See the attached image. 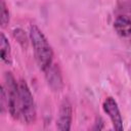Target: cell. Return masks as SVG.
Masks as SVG:
<instances>
[{
    "mask_svg": "<svg viewBox=\"0 0 131 131\" xmlns=\"http://www.w3.org/2000/svg\"><path fill=\"white\" fill-rule=\"evenodd\" d=\"M30 39L33 45L37 64L43 72H45L52 64L53 51L51 46L45 35L36 25H32L30 27Z\"/></svg>",
    "mask_w": 131,
    "mask_h": 131,
    "instance_id": "obj_1",
    "label": "cell"
},
{
    "mask_svg": "<svg viewBox=\"0 0 131 131\" xmlns=\"http://www.w3.org/2000/svg\"><path fill=\"white\" fill-rule=\"evenodd\" d=\"M19 87V110L20 117L27 124H32L36 120V107L32 92L26 83L21 80L18 83Z\"/></svg>",
    "mask_w": 131,
    "mask_h": 131,
    "instance_id": "obj_2",
    "label": "cell"
},
{
    "mask_svg": "<svg viewBox=\"0 0 131 131\" xmlns=\"http://www.w3.org/2000/svg\"><path fill=\"white\" fill-rule=\"evenodd\" d=\"M5 89L8 98V110L13 119L20 117L19 110V87L11 73L5 74Z\"/></svg>",
    "mask_w": 131,
    "mask_h": 131,
    "instance_id": "obj_3",
    "label": "cell"
},
{
    "mask_svg": "<svg viewBox=\"0 0 131 131\" xmlns=\"http://www.w3.org/2000/svg\"><path fill=\"white\" fill-rule=\"evenodd\" d=\"M104 113L110 117L113 126L116 130H123V120L122 116L119 110V106L116 102V100L113 97H107L104 99L103 104H102Z\"/></svg>",
    "mask_w": 131,
    "mask_h": 131,
    "instance_id": "obj_4",
    "label": "cell"
},
{
    "mask_svg": "<svg viewBox=\"0 0 131 131\" xmlns=\"http://www.w3.org/2000/svg\"><path fill=\"white\" fill-rule=\"evenodd\" d=\"M72 104L68 98H64L60 104L57 119V129L60 131H68L71 129L72 124Z\"/></svg>",
    "mask_w": 131,
    "mask_h": 131,
    "instance_id": "obj_5",
    "label": "cell"
},
{
    "mask_svg": "<svg viewBox=\"0 0 131 131\" xmlns=\"http://www.w3.org/2000/svg\"><path fill=\"white\" fill-rule=\"evenodd\" d=\"M45 73H46L48 85L54 91H59L62 87V79H61V75L58 70V67H56V64H51L45 71Z\"/></svg>",
    "mask_w": 131,
    "mask_h": 131,
    "instance_id": "obj_6",
    "label": "cell"
},
{
    "mask_svg": "<svg viewBox=\"0 0 131 131\" xmlns=\"http://www.w3.org/2000/svg\"><path fill=\"white\" fill-rule=\"evenodd\" d=\"M114 28L117 34L121 37L131 35V17L128 15H119L114 23Z\"/></svg>",
    "mask_w": 131,
    "mask_h": 131,
    "instance_id": "obj_7",
    "label": "cell"
},
{
    "mask_svg": "<svg viewBox=\"0 0 131 131\" xmlns=\"http://www.w3.org/2000/svg\"><path fill=\"white\" fill-rule=\"evenodd\" d=\"M0 52H1V59L7 64H11L12 56H11L10 44L3 33H1L0 35Z\"/></svg>",
    "mask_w": 131,
    "mask_h": 131,
    "instance_id": "obj_8",
    "label": "cell"
},
{
    "mask_svg": "<svg viewBox=\"0 0 131 131\" xmlns=\"http://www.w3.org/2000/svg\"><path fill=\"white\" fill-rule=\"evenodd\" d=\"M1 26L2 27H6V25L9 23V11L8 8L4 2V0H1Z\"/></svg>",
    "mask_w": 131,
    "mask_h": 131,
    "instance_id": "obj_9",
    "label": "cell"
},
{
    "mask_svg": "<svg viewBox=\"0 0 131 131\" xmlns=\"http://www.w3.org/2000/svg\"><path fill=\"white\" fill-rule=\"evenodd\" d=\"M6 107L8 108V98H7L5 86H2L1 88V112L4 113Z\"/></svg>",
    "mask_w": 131,
    "mask_h": 131,
    "instance_id": "obj_10",
    "label": "cell"
},
{
    "mask_svg": "<svg viewBox=\"0 0 131 131\" xmlns=\"http://www.w3.org/2000/svg\"><path fill=\"white\" fill-rule=\"evenodd\" d=\"M130 129H131V128H130Z\"/></svg>",
    "mask_w": 131,
    "mask_h": 131,
    "instance_id": "obj_11",
    "label": "cell"
}]
</instances>
